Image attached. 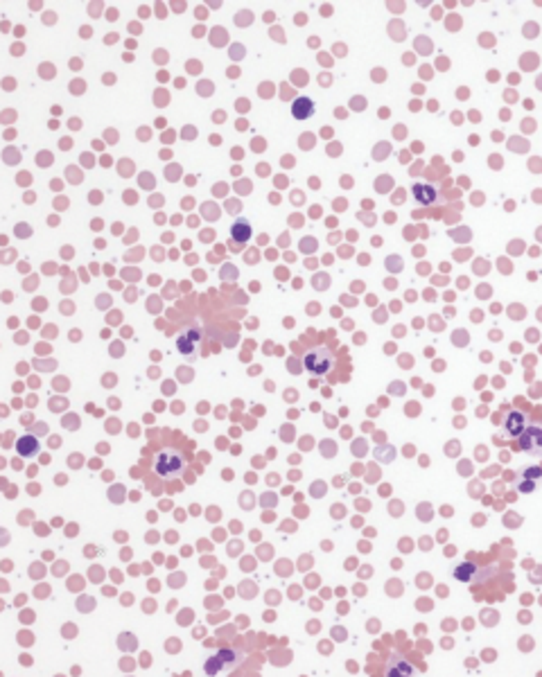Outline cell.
Instances as JSON below:
<instances>
[{
    "instance_id": "cell-1",
    "label": "cell",
    "mask_w": 542,
    "mask_h": 677,
    "mask_svg": "<svg viewBox=\"0 0 542 677\" xmlns=\"http://www.w3.org/2000/svg\"><path fill=\"white\" fill-rule=\"evenodd\" d=\"M303 364H305L307 373L328 375L335 368V355H333V350H328V348H312L310 353L305 355Z\"/></svg>"
},
{
    "instance_id": "cell-2",
    "label": "cell",
    "mask_w": 542,
    "mask_h": 677,
    "mask_svg": "<svg viewBox=\"0 0 542 677\" xmlns=\"http://www.w3.org/2000/svg\"><path fill=\"white\" fill-rule=\"evenodd\" d=\"M520 450L529 456H542V425L540 422H529L520 434Z\"/></svg>"
},
{
    "instance_id": "cell-3",
    "label": "cell",
    "mask_w": 542,
    "mask_h": 677,
    "mask_svg": "<svg viewBox=\"0 0 542 677\" xmlns=\"http://www.w3.org/2000/svg\"><path fill=\"white\" fill-rule=\"evenodd\" d=\"M183 470V456L176 452H160L156 459V472L163 477H176Z\"/></svg>"
},
{
    "instance_id": "cell-4",
    "label": "cell",
    "mask_w": 542,
    "mask_h": 677,
    "mask_svg": "<svg viewBox=\"0 0 542 677\" xmlns=\"http://www.w3.org/2000/svg\"><path fill=\"white\" fill-rule=\"evenodd\" d=\"M199 341H201V330L185 328L181 332V337L176 339V348H179V353H183L185 357H192V355H195L197 346H199Z\"/></svg>"
},
{
    "instance_id": "cell-5",
    "label": "cell",
    "mask_w": 542,
    "mask_h": 677,
    "mask_svg": "<svg viewBox=\"0 0 542 677\" xmlns=\"http://www.w3.org/2000/svg\"><path fill=\"white\" fill-rule=\"evenodd\" d=\"M529 425V418L524 415L522 411H511L506 415V422H504V429L506 434L511 438H520V434L524 431V427Z\"/></svg>"
},
{
    "instance_id": "cell-6",
    "label": "cell",
    "mask_w": 542,
    "mask_h": 677,
    "mask_svg": "<svg viewBox=\"0 0 542 677\" xmlns=\"http://www.w3.org/2000/svg\"><path fill=\"white\" fill-rule=\"evenodd\" d=\"M411 192H414V199L420 203V206H432V203L439 201V192H436V187H432L430 183H414Z\"/></svg>"
},
{
    "instance_id": "cell-7",
    "label": "cell",
    "mask_w": 542,
    "mask_h": 677,
    "mask_svg": "<svg viewBox=\"0 0 542 677\" xmlns=\"http://www.w3.org/2000/svg\"><path fill=\"white\" fill-rule=\"evenodd\" d=\"M479 567L475 565V562L470 560H466V562H461V565L455 567V578L459 583H475V581H479Z\"/></svg>"
},
{
    "instance_id": "cell-8",
    "label": "cell",
    "mask_w": 542,
    "mask_h": 677,
    "mask_svg": "<svg viewBox=\"0 0 542 677\" xmlns=\"http://www.w3.org/2000/svg\"><path fill=\"white\" fill-rule=\"evenodd\" d=\"M314 113H317V107H314V102L310 97H296L292 104V116L296 120H307V118H312Z\"/></svg>"
},
{
    "instance_id": "cell-9",
    "label": "cell",
    "mask_w": 542,
    "mask_h": 677,
    "mask_svg": "<svg viewBox=\"0 0 542 677\" xmlns=\"http://www.w3.org/2000/svg\"><path fill=\"white\" fill-rule=\"evenodd\" d=\"M16 452H19L23 459H32V456H37V452H39V440L34 436L19 438V443H16Z\"/></svg>"
},
{
    "instance_id": "cell-10",
    "label": "cell",
    "mask_w": 542,
    "mask_h": 677,
    "mask_svg": "<svg viewBox=\"0 0 542 677\" xmlns=\"http://www.w3.org/2000/svg\"><path fill=\"white\" fill-rule=\"evenodd\" d=\"M231 238L240 242V244H244L251 240V224H249V219H236V224L231 226Z\"/></svg>"
},
{
    "instance_id": "cell-11",
    "label": "cell",
    "mask_w": 542,
    "mask_h": 677,
    "mask_svg": "<svg viewBox=\"0 0 542 677\" xmlns=\"http://www.w3.org/2000/svg\"><path fill=\"white\" fill-rule=\"evenodd\" d=\"M217 655L222 657L226 668H236L242 662V652H238L236 648H222V650H217Z\"/></svg>"
},
{
    "instance_id": "cell-12",
    "label": "cell",
    "mask_w": 542,
    "mask_h": 677,
    "mask_svg": "<svg viewBox=\"0 0 542 677\" xmlns=\"http://www.w3.org/2000/svg\"><path fill=\"white\" fill-rule=\"evenodd\" d=\"M386 673H389V675H411V673H414V668H411V664L407 662V659L395 657L393 662L389 664V668H386Z\"/></svg>"
},
{
    "instance_id": "cell-13",
    "label": "cell",
    "mask_w": 542,
    "mask_h": 677,
    "mask_svg": "<svg viewBox=\"0 0 542 677\" xmlns=\"http://www.w3.org/2000/svg\"><path fill=\"white\" fill-rule=\"evenodd\" d=\"M204 671H206L208 675H217V673L226 671V666H224V662H222V657H220V655H210V657L206 659Z\"/></svg>"
}]
</instances>
